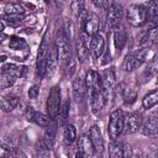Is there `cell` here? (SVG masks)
<instances>
[{"instance_id":"1","label":"cell","mask_w":158,"mask_h":158,"mask_svg":"<svg viewBox=\"0 0 158 158\" xmlns=\"http://www.w3.org/2000/svg\"><path fill=\"white\" fill-rule=\"evenodd\" d=\"M54 41H56L54 46H56V49L58 53V60H59L62 68L65 70V73L69 77H72L75 72V62H74V58H73V54L70 51V44H69L68 37L62 28H59L57 31Z\"/></svg>"},{"instance_id":"2","label":"cell","mask_w":158,"mask_h":158,"mask_svg":"<svg viewBox=\"0 0 158 158\" xmlns=\"http://www.w3.org/2000/svg\"><path fill=\"white\" fill-rule=\"evenodd\" d=\"M51 53V42H49V32L47 31L42 38V42L40 44L38 54H37V63H36V70L37 75L40 78H43L46 75L47 69V60Z\"/></svg>"},{"instance_id":"3","label":"cell","mask_w":158,"mask_h":158,"mask_svg":"<svg viewBox=\"0 0 158 158\" xmlns=\"http://www.w3.org/2000/svg\"><path fill=\"white\" fill-rule=\"evenodd\" d=\"M125 128V116L121 109H116L111 112L110 120H109V126H107V132L109 136L112 141L117 139L120 135L123 132Z\"/></svg>"},{"instance_id":"4","label":"cell","mask_w":158,"mask_h":158,"mask_svg":"<svg viewBox=\"0 0 158 158\" xmlns=\"http://www.w3.org/2000/svg\"><path fill=\"white\" fill-rule=\"evenodd\" d=\"M148 17L149 15L146 10V6L143 5H131L127 10V21L135 27L143 26L147 22Z\"/></svg>"},{"instance_id":"5","label":"cell","mask_w":158,"mask_h":158,"mask_svg":"<svg viewBox=\"0 0 158 158\" xmlns=\"http://www.w3.org/2000/svg\"><path fill=\"white\" fill-rule=\"evenodd\" d=\"M60 105H62V102H60V88L58 85H54L49 91V95L47 98V104H46V109H47L48 116L51 118L57 120Z\"/></svg>"},{"instance_id":"6","label":"cell","mask_w":158,"mask_h":158,"mask_svg":"<svg viewBox=\"0 0 158 158\" xmlns=\"http://www.w3.org/2000/svg\"><path fill=\"white\" fill-rule=\"evenodd\" d=\"M57 126H58L57 120H56V118H52L51 123L46 127V131H44L43 137L41 138L40 143H38L40 149H44V151H51V149H52V147H53V144H54V141H56Z\"/></svg>"},{"instance_id":"7","label":"cell","mask_w":158,"mask_h":158,"mask_svg":"<svg viewBox=\"0 0 158 158\" xmlns=\"http://www.w3.org/2000/svg\"><path fill=\"white\" fill-rule=\"evenodd\" d=\"M94 146L90 139V136L81 135L77 141V153L75 157H90L94 153Z\"/></svg>"},{"instance_id":"8","label":"cell","mask_w":158,"mask_h":158,"mask_svg":"<svg viewBox=\"0 0 158 158\" xmlns=\"http://www.w3.org/2000/svg\"><path fill=\"white\" fill-rule=\"evenodd\" d=\"M99 27H100V19H99V16L96 14H94V12H90L86 16L84 27L80 31V33L85 35L88 37H91V36L99 33Z\"/></svg>"},{"instance_id":"9","label":"cell","mask_w":158,"mask_h":158,"mask_svg":"<svg viewBox=\"0 0 158 158\" xmlns=\"http://www.w3.org/2000/svg\"><path fill=\"white\" fill-rule=\"evenodd\" d=\"M107 23L111 28L121 25L123 19V9L120 4H112L107 7Z\"/></svg>"},{"instance_id":"10","label":"cell","mask_w":158,"mask_h":158,"mask_svg":"<svg viewBox=\"0 0 158 158\" xmlns=\"http://www.w3.org/2000/svg\"><path fill=\"white\" fill-rule=\"evenodd\" d=\"M85 84L90 94L93 93H99L102 91V81H101V75H99L98 72L95 70H89L85 74Z\"/></svg>"},{"instance_id":"11","label":"cell","mask_w":158,"mask_h":158,"mask_svg":"<svg viewBox=\"0 0 158 158\" xmlns=\"http://www.w3.org/2000/svg\"><path fill=\"white\" fill-rule=\"evenodd\" d=\"M143 118L139 112H131L125 117V128L123 131L126 133H135L138 130H141Z\"/></svg>"},{"instance_id":"12","label":"cell","mask_w":158,"mask_h":158,"mask_svg":"<svg viewBox=\"0 0 158 158\" xmlns=\"http://www.w3.org/2000/svg\"><path fill=\"white\" fill-rule=\"evenodd\" d=\"M105 40L100 33H96L90 37V53L94 58H100L105 52Z\"/></svg>"},{"instance_id":"13","label":"cell","mask_w":158,"mask_h":158,"mask_svg":"<svg viewBox=\"0 0 158 158\" xmlns=\"http://www.w3.org/2000/svg\"><path fill=\"white\" fill-rule=\"evenodd\" d=\"M26 114H27V118H28L30 121H32V122H35L36 125H38V126H41V127H44V128H46V127L51 123V121H52V118H51L48 115H44V114H42V112H38V111H35L32 107H27Z\"/></svg>"},{"instance_id":"14","label":"cell","mask_w":158,"mask_h":158,"mask_svg":"<svg viewBox=\"0 0 158 158\" xmlns=\"http://www.w3.org/2000/svg\"><path fill=\"white\" fill-rule=\"evenodd\" d=\"M89 48H88V44H86V41L85 38L79 35L77 41H75V53H77V57L79 59V62L81 63H85L89 60Z\"/></svg>"},{"instance_id":"15","label":"cell","mask_w":158,"mask_h":158,"mask_svg":"<svg viewBox=\"0 0 158 158\" xmlns=\"http://www.w3.org/2000/svg\"><path fill=\"white\" fill-rule=\"evenodd\" d=\"M141 131L144 136H153L158 133V116H148L143 120Z\"/></svg>"},{"instance_id":"16","label":"cell","mask_w":158,"mask_h":158,"mask_svg":"<svg viewBox=\"0 0 158 158\" xmlns=\"http://www.w3.org/2000/svg\"><path fill=\"white\" fill-rule=\"evenodd\" d=\"M112 31H114V44H115V48H116L117 53H120L121 49L123 48V46L126 44L127 32L123 28V26H121V25L114 27Z\"/></svg>"},{"instance_id":"17","label":"cell","mask_w":158,"mask_h":158,"mask_svg":"<svg viewBox=\"0 0 158 158\" xmlns=\"http://www.w3.org/2000/svg\"><path fill=\"white\" fill-rule=\"evenodd\" d=\"M89 136H90V139L93 142V146H94L95 152L101 153L104 151V139H102L100 128L98 126H93L90 128V131H89Z\"/></svg>"},{"instance_id":"18","label":"cell","mask_w":158,"mask_h":158,"mask_svg":"<svg viewBox=\"0 0 158 158\" xmlns=\"http://www.w3.org/2000/svg\"><path fill=\"white\" fill-rule=\"evenodd\" d=\"M86 84H85V79L78 77L74 79L73 81V98L77 100V101H81L85 96V93H86Z\"/></svg>"},{"instance_id":"19","label":"cell","mask_w":158,"mask_h":158,"mask_svg":"<svg viewBox=\"0 0 158 158\" xmlns=\"http://www.w3.org/2000/svg\"><path fill=\"white\" fill-rule=\"evenodd\" d=\"M101 81H102V93L105 95V98H107V93L109 90H111V88L114 86L115 81H116V77H115V72L112 69L105 70L101 75Z\"/></svg>"},{"instance_id":"20","label":"cell","mask_w":158,"mask_h":158,"mask_svg":"<svg viewBox=\"0 0 158 158\" xmlns=\"http://www.w3.org/2000/svg\"><path fill=\"white\" fill-rule=\"evenodd\" d=\"M105 102H106V98L102 91L90 94V104H91V110L94 114H98L104 107Z\"/></svg>"},{"instance_id":"21","label":"cell","mask_w":158,"mask_h":158,"mask_svg":"<svg viewBox=\"0 0 158 158\" xmlns=\"http://www.w3.org/2000/svg\"><path fill=\"white\" fill-rule=\"evenodd\" d=\"M59 63L58 60V53H57V49H56V46L54 48L51 49V53H49V57H48V60H47V69H46V75L48 77H52L57 69V64Z\"/></svg>"},{"instance_id":"22","label":"cell","mask_w":158,"mask_h":158,"mask_svg":"<svg viewBox=\"0 0 158 158\" xmlns=\"http://www.w3.org/2000/svg\"><path fill=\"white\" fill-rule=\"evenodd\" d=\"M1 72L10 73V74H12L14 77L19 78V77H22V75H23V73L26 72V68H25V67H22V65L15 64V63H6V64H4V65H2Z\"/></svg>"},{"instance_id":"23","label":"cell","mask_w":158,"mask_h":158,"mask_svg":"<svg viewBox=\"0 0 158 158\" xmlns=\"http://www.w3.org/2000/svg\"><path fill=\"white\" fill-rule=\"evenodd\" d=\"M158 104V89H154L153 91L148 93L142 99V105L144 109H152Z\"/></svg>"},{"instance_id":"24","label":"cell","mask_w":158,"mask_h":158,"mask_svg":"<svg viewBox=\"0 0 158 158\" xmlns=\"http://www.w3.org/2000/svg\"><path fill=\"white\" fill-rule=\"evenodd\" d=\"M109 154L112 158H118V157H123L126 156L125 153V146L121 142H117L116 139L112 141L110 148H109Z\"/></svg>"},{"instance_id":"25","label":"cell","mask_w":158,"mask_h":158,"mask_svg":"<svg viewBox=\"0 0 158 158\" xmlns=\"http://www.w3.org/2000/svg\"><path fill=\"white\" fill-rule=\"evenodd\" d=\"M19 104V98L17 96H7L1 99V110L4 112H10L12 111Z\"/></svg>"},{"instance_id":"26","label":"cell","mask_w":158,"mask_h":158,"mask_svg":"<svg viewBox=\"0 0 158 158\" xmlns=\"http://www.w3.org/2000/svg\"><path fill=\"white\" fill-rule=\"evenodd\" d=\"M69 106H70V102H69V99H67L62 105H60V109H59V112H58V116H57V122L58 125L63 126L69 116Z\"/></svg>"},{"instance_id":"27","label":"cell","mask_w":158,"mask_h":158,"mask_svg":"<svg viewBox=\"0 0 158 158\" xmlns=\"http://www.w3.org/2000/svg\"><path fill=\"white\" fill-rule=\"evenodd\" d=\"M63 138H64L65 143H68V144L73 143L77 139V130H75V127L73 125H70V123L64 125V128H63Z\"/></svg>"},{"instance_id":"28","label":"cell","mask_w":158,"mask_h":158,"mask_svg":"<svg viewBox=\"0 0 158 158\" xmlns=\"http://www.w3.org/2000/svg\"><path fill=\"white\" fill-rule=\"evenodd\" d=\"M16 81V77H14L10 73H5L1 72V77H0V88L1 89H7L11 88Z\"/></svg>"},{"instance_id":"29","label":"cell","mask_w":158,"mask_h":158,"mask_svg":"<svg viewBox=\"0 0 158 158\" xmlns=\"http://www.w3.org/2000/svg\"><path fill=\"white\" fill-rule=\"evenodd\" d=\"M122 68L126 70V72H131L133 69H136V57H135V53H128L125 59H123V63H122Z\"/></svg>"},{"instance_id":"30","label":"cell","mask_w":158,"mask_h":158,"mask_svg":"<svg viewBox=\"0 0 158 158\" xmlns=\"http://www.w3.org/2000/svg\"><path fill=\"white\" fill-rule=\"evenodd\" d=\"M122 96H123V101L126 102V104H132V102H135L136 101V99H137V90L135 89V88H126L125 90H123V94H122Z\"/></svg>"},{"instance_id":"31","label":"cell","mask_w":158,"mask_h":158,"mask_svg":"<svg viewBox=\"0 0 158 158\" xmlns=\"http://www.w3.org/2000/svg\"><path fill=\"white\" fill-rule=\"evenodd\" d=\"M9 47L14 51H20L22 49L23 47H26V42L20 38V37H16V36H12L10 37V42H9Z\"/></svg>"},{"instance_id":"32","label":"cell","mask_w":158,"mask_h":158,"mask_svg":"<svg viewBox=\"0 0 158 158\" xmlns=\"http://www.w3.org/2000/svg\"><path fill=\"white\" fill-rule=\"evenodd\" d=\"M23 14H5L2 16V21H7L11 25H17L23 20Z\"/></svg>"},{"instance_id":"33","label":"cell","mask_w":158,"mask_h":158,"mask_svg":"<svg viewBox=\"0 0 158 158\" xmlns=\"http://www.w3.org/2000/svg\"><path fill=\"white\" fill-rule=\"evenodd\" d=\"M84 4H85V0H72L70 7H72V11L75 16H79L85 10Z\"/></svg>"},{"instance_id":"34","label":"cell","mask_w":158,"mask_h":158,"mask_svg":"<svg viewBox=\"0 0 158 158\" xmlns=\"http://www.w3.org/2000/svg\"><path fill=\"white\" fill-rule=\"evenodd\" d=\"M5 14H25V9L20 4L10 2L5 6Z\"/></svg>"},{"instance_id":"35","label":"cell","mask_w":158,"mask_h":158,"mask_svg":"<svg viewBox=\"0 0 158 158\" xmlns=\"http://www.w3.org/2000/svg\"><path fill=\"white\" fill-rule=\"evenodd\" d=\"M146 10L149 16H158V0H149L146 5Z\"/></svg>"},{"instance_id":"36","label":"cell","mask_w":158,"mask_h":158,"mask_svg":"<svg viewBox=\"0 0 158 158\" xmlns=\"http://www.w3.org/2000/svg\"><path fill=\"white\" fill-rule=\"evenodd\" d=\"M143 26L146 27V31H151V30L158 28V16H149L147 22Z\"/></svg>"},{"instance_id":"37","label":"cell","mask_w":158,"mask_h":158,"mask_svg":"<svg viewBox=\"0 0 158 158\" xmlns=\"http://www.w3.org/2000/svg\"><path fill=\"white\" fill-rule=\"evenodd\" d=\"M38 95H40V86L38 85H32L28 89V98L32 99V100H35V99L38 98Z\"/></svg>"},{"instance_id":"38","label":"cell","mask_w":158,"mask_h":158,"mask_svg":"<svg viewBox=\"0 0 158 158\" xmlns=\"http://www.w3.org/2000/svg\"><path fill=\"white\" fill-rule=\"evenodd\" d=\"M91 2L101 10H106L109 7V0H91Z\"/></svg>"},{"instance_id":"39","label":"cell","mask_w":158,"mask_h":158,"mask_svg":"<svg viewBox=\"0 0 158 158\" xmlns=\"http://www.w3.org/2000/svg\"><path fill=\"white\" fill-rule=\"evenodd\" d=\"M104 54H105V56H104L102 64H106L107 62H110V60H111V59H110V58H111V57H110V52H109V51H105V52H104Z\"/></svg>"},{"instance_id":"40","label":"cell","mask_w":158,"mask_h":158,"mask_svg":"<svg viewBox=\"0 0 158 158\" xmlns=\"http://www.w3.org/2000/svg\"><path fill=\"white\" fill-rule=\"evenodd\" d=\"M56 2H57L58 6H63L65 4V0H56Z\"/></svg>"},{"instance_id":"41","label":"cell","mask_w":158,"mask_h":158,"mask_svg":"<svg viewBox=\"0 0 158 158\" xmlns=\"http://www.w3.org/2000/svg\"><path fill=\"white\" fill-rule=\"evenodd\" d=\"M157 78H158V77H157ZM157 81H158V79H157Z\"/></svg>"}]
</instances>
